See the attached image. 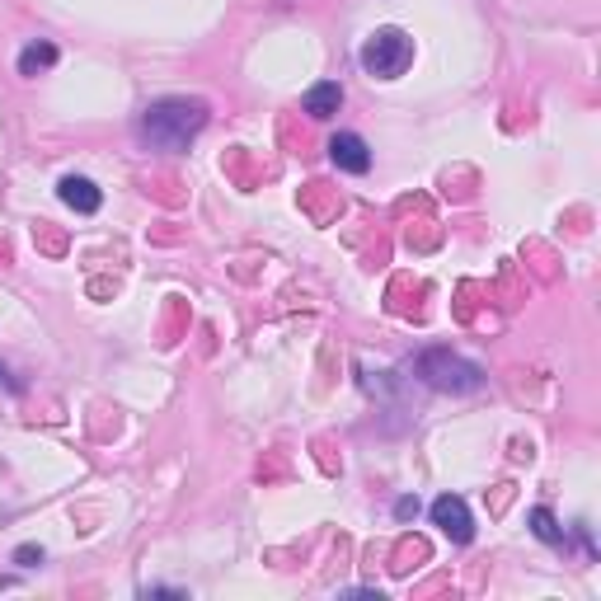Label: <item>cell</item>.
Wrapping results in <instances>:
<instances>
[{
    "mask_svg": "<svg viewBox=\"0 0 601 601\" xmlns=\"http://www.w3.org/2000/svg\"><path fill=\"white\" fill-rule=\"evenodd\" d=\"M207 127V104L202 99H188V94H170V99H155V104L141 108L137 118V137L146 151H165L179 155L188 151V141Z\"/></svg>",
    "mask_w": 601,
    "mask_h": 601,
    "instance_id": "1",
    "label": "cell"
},
{
    "mask_svg": "<svg viewBox=\"0 0 601 601\" xmlns=\"http://www.w3.org/2000/svg\"><path fill=\"white\" fill-rule=\"evenodd\" d=\"M414 376L428 390H442V395H470V390L484 386V371H479L475 362H465L461 353H451V348H428V353H418Z\"/></svg>",
    "mask_w": 601,
    "mask_h": 601,
    "instance_id": "2",
    "label": "cell"
},
{
    "mask_svg": "<svg viewBox=\"0 0 601 601\" xmlns=\"http://www.w3.org/2000/svg\"><path fill=\"white\" fill-rule=\"evenodd\" d=\"M357 62H362V71L376 80H395L409 71V62H414V38L404 29H395V24H386V29L367 33V43L357 47Z\"/></svg>",
    "mask_w": 601,
    "mask_h": 601,
    "instance_id": "3",
    "label": "cell"
},
{
    "mask_svg": "<svg viewBox=\"0 0 601 601\" xmlns=\"http://www.w3.org/2000/svg\"><path fill=\"white\" fill-rule=\"evenodd\" d=\"M428 512H432V526H437L447 540H456V545H470V540H475V517L465 508V498L442 494V498H432Z\"/></svg>",
    "mask_w": 601,
    "mask_h": 601,
    "instance_id": "4",
    "label": "cell"
},
{
    "mask_svg": "<svg viewBox=\"0 0 601 601\" xmlns=\"http://www.w3.org/2000/svg\"><path fill=\"white\" fill-rule=\"evenodd\" d=\"M329 160H334L343 174H367L371 170V151L357 132H334V137H329Z\"/></svg>",
    "mask_w": 601,
    "mask_h": 601,
    "instance_id": "5",
    "label": "cell"
},
{
    "mask_svg": "<svg viewBox=\"0 0 601 601\" xmlns=\"http://www.w3.org/2000/svg\"><path fill=\"white\" fill-rule=\"evenodd\" d=\"M57 193H62V202L71 207V212H80V216H90V212L104 207V193H99L90 179H80V174H66L62 184H57Z\"/></svg>",
    "mask_w": 601,
    "mask_h": 601,
    "instance_id": "6",
    "label": "cell"
},
{
    "mask_svg": "<svg viewBox=\"0 0 601 601\" xmlns=\"http://www.w3.org/2000/svg\"><path fill=\"white\" fill-rule=\"evenodd\" d=\"M301 108H306L315 123L334 118V113L343 108V85H339V80H320V85H310L306 99H301Z\"/></svg>",
    "mask_w": 601,
    "mask_h": 601,
    "instance_id": "7",
    "label": "cell"
},
{
    "mask_svg": "<svg viewBox=\"0 0 601 601\" xmlns=\"http://www.w3.org/2000/svg\"><path fill=\"white\" fill-rule=\"evenodd\" d=\"M57 66V47L52 43H29L19 52V76H43Z\"/></svg>",
    "mask_w": 601,
    "mask_h": 601,
    "instance_id": "8",
    "label": "cell"
},
{
    "mask_svg": "<svg viewBox=\"0 0 601 601\" xmlns=\"http://www.w3.org/2000/svg\"><path fill=\"white\" fill-rule=\"evenodd\" d=\"M531 531H536L545 545H564V526L555 522V512L550 508H531Z\"/></svg>",
    "mask_w": 601,
    "mask_h": 601,
    "instance_id": "9",
    "label": "cell"
},
{
    "mask_svg": "<svg viewBox=\"0 0 601 601\" xmlns=\"http://www.w3.org/2000/svg\"><path fill=\"white\" fill-rule=\"evenodd\" d=\"M15 564H19V569H38V564H43V550H38V545H19Z\"/></svg>",
    "mask_w": 601,
    "mask_h": 601,
    "instance_id": "10",
    "label": "cell"
},
{
    "mask_svg": "<svg viewBox=\"0 0 601 601\" xmlns=\"http://www.w3.org/2000/svg\"><path fill=\"white\" fill-rule=\"evenodd\" d=\"M395 517H400V522H414V517H418V498L404 494L400 503H395Z\"/></svg>",
    "mask_w": 601,
    "mask_h": 601,
    "instance_id": "11",
    "label": "cell"
},
{
    "mask_svg": "<svg viewBox=\"0 0 601 601\" xmlns=\"http://www.w3.org/2000/svg\"><path fill=\"white\" fill-rule=\"evenodd\" d=\"M0 376H5V371H0Z\"/></svg>",
    "mask_w": 601,
    "mask_h": 601,
    "instance_id": "12",
    "label": "cell"
}]
</instances>
